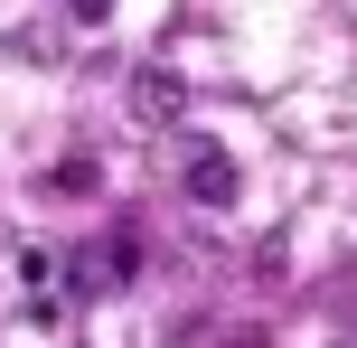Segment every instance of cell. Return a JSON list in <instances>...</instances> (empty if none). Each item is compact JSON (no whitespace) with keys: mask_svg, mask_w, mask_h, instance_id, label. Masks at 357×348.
I'll list each match as a JSON object with an SVG mask.
<instances>
[{"mask_svg":"<svg viewBox=\"0 0 357 348\" xmlns=\"http://www.w3.org/2000/svg\"><path fill=\"white\" fill-rule=\"evenodd\" d=\"M94 179H104V169H94V160H85V151H75V160H56V188H66V198H85V188H94Z\"/></svg>","mask_w":357,"mask_h":348,"instance_id":"3957f363","label":"cell"},{"mask_svg":"<svg viewBox=\"0 0 357 348\" xmlns=\"http://www.w3.org/2000/svg\"><path fill=\"white\" fill-rule=\"evenodd\" d=\"M178 188H188L197 207H226V198H235V160H226L216 142H188V151H178Z\"/></svg>","mask_w":357,"mask_h":348,"instance_id":"6da1fadb","label":"cell"},{"mask_svg":"<svg viewBox=\"0 0 357 348\" xmlns=\"http://www.w3.org/2000/svg\"><path fill=\"white\" fill-rule=\"evenodd\" d=\"M132 113L142 123H188V75L178 66H142L132 75Z\"/></svg>","mask_w":357,"mask_h":348,"instance_id":"7a4b0ae2","label":"cell"},{"mask_svg":"<svg viewBox=\"0 0 357 348\" xmlns=\"http://www.w3.org/2000/svg\"><path fill=\"white\" fill-rule=\"evenodd\" d=\"M226 348H273V339H264V330H245V339H226Z\"/></svg>","mask_w":357,"mask_h":348,"instance_id":"5b68a950","label":"cell"},{"mask_svg":"<svg viewBox=\"0 0 357 348\" xmlns=\"http://www.w3.org/2000/svg\"><path fill=\"white\" fill-rule=\"evenodd\" d=\"M66 10H75V19H104V10H113V0H66Z\"/></svg>","mask_w":357,"mask_h":348,"instance_id":"277c9868","label":"cell"}]
</instances>
